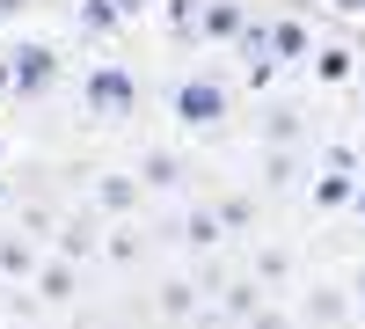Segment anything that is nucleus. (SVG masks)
I'll use <instances>...</instances> for the list:
<instances>
[{"label": "nucleus", "mask_w": 365, "mask_h": 329, "mask_svg": "<svg viewBox=\"0 0 365 329\" xmlns=\"http://www.w3.org/2000/svg\"><path fill=\"white\" fill-rule=\"evenodd\" d=\"M292 139H299V110H285V103H278V110L263 117V146H292Z\"/></svg>", "instance_id": "b1692460"}, {"label": "nucleus", "mask_w": 365, "mask_h": 329, "mask_svg": "<svg viewBox=\"0 0 365 329\" xmlns=\"http://www.w3.org/2000/svg\"><path fill=\"white\" fill-rule=\"evenodd\" d=\"M197 8H205V0H154V15L168 22L175 44H197Z\"/></svg>", "instance_id": "dca6fc26"}, {"label": "nucleus", "mask_w": 365, "mask_h": 329, "mask_svg": "<svg viewBox=\"0 0 365 329\" xmlns=\"http://www.w3.org/2000/svg\"><path fill=\"white\" fill-rule=\"evenodd\" d=\"M96 249H103V227L88 220V213H66L51 227V256H66V263H96Z\"/></svg>", "instance_id": "0eeeda50"}, {"label": "nucleus", "mask_w": 365, "mask_h": 329, "mask_svg": "<svg viewBox=\"0 0 365 329\" xmlns=\"http://www.w3.org/2000/svg\"><path fill=\"white\" fill-rule=\"evenodd\" d=\"M212 213H220V227H227V242H234V234H249V227H256V198H249V191H227L220 205H212Z\"/></svg>", "instance_id": "aec40b11"}, {"label": "nucleus", "mask_w": 365, "mask_h": 329, "mask_svg": "<svg viewBox=\"0 0 365 329\" xmlns=\"http://www.w3.org/2000/svg\"><path fill=\"white\" fill-rule=\"evenodd\" d=\"M227 242V227H220V213H212V205H190V213H182V249H197V256H212Z\"/></svg>", "instance_id": "ddd939ff"}, {"label": "nucleus", "mask_w": 365, "mask_h": 329, "mask_svg": "<svg viewBox=\"0 0 365 329\" xmlns=\"http://www.w3.org/2000/svg\"><path fill=\"white\" fill-rule=\"evenodd\" d=\"M22 293H37L44 308H66V300H81V263H66V256H44V263H37V278H29Z\"/></svg>", "instance_id": "39448f33"}, {"label": "nucleus", "mask_w": 365, "mask_h": 329, "mask_svg": "<svg viewBox=\"0 0 365 329\" xmlns=\"http://www.w3.org/2000/svg\"><path fill=\"white\" fill-rule=\"evenodd\" d=\"M292 322H307V329H344V322H351V293H344V285H307V300H299Z\"/></svg>", "instance_id": "1a4fd4ad"}, {"label": "nucleus", "mask_w": 365, "mask_h": 329, "mask_svg": "<svg viewBox=\"0 0 365 329\" xmlns=\"http://www.w3.org/2000/svg\"><path fill=\"white\" fill-rule=\"evenodd\" d=\"M263 293H278V285H292V249H278V242H270V249H256V271H249Z\"/></svg>", "instance_id": "a211bd4d"}, {"label": "nucleus", "mask_w": 365, "mask_h": 329, "mask_svg": "<svg viewBox=\"0 0 365 329\" xmlns=\"http://www.w3.org/2000/svg\"><path fill=\"white\" fill-rule=\"evenodd\" d=\"M358 103H365V66H358Z\"/></svg>", "instance_id": "2f4dec72"}, {"label": "nucleus", "mask_w": 365, "mask_h": 329, "mask_svg": "<svg viewBox=\"0 0 365 329\" xmlns=\"http://www.w3.org/2000/svg\"><path fill=\"white\" fill-rule=\"evenodd\" d=\"M117 329H132V322H117Z\"/></svg>", "instance_id": "72a5a7b5"}, {"label": "nucleus", "mask_w": 365, "mask_h": 329, "mask_svg": "<svg viewBox=\"0 0 365 329\" xmlns=\"http://www.w3.org/2000/svg\"><path fill=\"white\" fill-rule=\"evenodd\" d=\"M351 191H358V176L322 168V176H314V213H344V205H351Z\"/></svg>", "instance_id": "6ab92c4d"}, {"label": "nucleus", "mask_w": 365, "mask_h": 329, "mask_svg": "<svg viewBox=\"0 0 365 329\" xmlns=\"http://www.w3.org/2000/svg\"><path fill=\"white\" fill-rule=\"evenodd\" d=\"M256 300H263V285H256V278H234V285H220V308H212V322H241Z\"/></svg>", "instance_id": "f3484780"}, {"label": "nucleus", "mask_w": 365, "mask_h": 329, "mask_svg": "<svg viewBox=\"0 0 365 329\" xmlns=\"http://www.w3.org/2000/svg\"><path fill=\"white\" fill-rule=\"evenodd\" d=\"M73 29H81V37H117L125 15H117L110 0H73Z\"/></svg>", "instance_id": "2eb2a0df"}, {"label": "nucleus", "mask_w": 365, "mask_h": 329, "mask_svg": "<svg viewBox=\"0 0 365 329\" xmlns=\"http://www.w3.org/2000/svg\"><path fill=\"white\" fill-rule=\"evenodd\" d=\"M0 37H8V15H0Z\"/></svg>", "instance_id": "473e14b6"}, {"label": "nucleus", "mask_w": 365, "mask_h": 329, "mask_svg": "<svg viewBox=\"0 0 365 329\" xmlns=\"http://www.w3.org/2000/svg\"><path fill=\"white\" fill-rule=\"evenodd\" d=\"M81 110L96 117V125H132L139 117V74L125 59H96V66L81 74Z\"/></svg>", "instance_id": "f257e3e1"}, {"label": "nucleus", "mask_w": 365, "mask_h": 329, "mask_svg": "<svg viewBox=\"0 0 365 329\" xmlns=\"http://www.w3.org/2000/svg\"><path fill=\"white\" fill-rule=\"evenodd\" d=\"M37 263H44V242H37V234L0 227V285H29V278H37Z\"/></svg>", "instance_id": "20e7f679"}, {"label": "nucleus", "mask_w": 365, "mask_h": 329, "mask_svg": "<svg viewBox=\"0 0 365 329\" xmlns=\"http://www.w3.org/2000/svg\"><path fill=\"white\" fill-rule=\"evenodd\" d=\"M96 256H110V271H132V263L146 256V234H139L132 220H117V227L103 234V249H96Z\"/></svg>", "instance_id": "4468645a"}, {"label": "nucleus", "mask_w": 365, "mask_h": 329, "mask_svg": "<svg viewBox=\"0 0 365 329\" xmlns=\"http://www.w3.org/2000/svg\"><path fill=\"white\" fill-rule=\"evenodd\" d=\"M190 308H197V285H190V278H168V285H161V315H168V322H190Z\"/></svg>", "instance_id": "4be33fe9"}, {"label": "nucleus", "mask_w": 365, "mask_h": 329, "mask_svg": "<svg viewBox=\"0 0 365 329\" xmlns=\"http://www.w3.org/2000/svg\"><path fill=\"white\" fill-rule=\"evenodd\" d=\"M344 293H351V308H365V263H358V278H351Z\"/></svg>", "instance_id": "bb28decb"}, {"label": "nucleus", "mask_w": 365, "mask_h": 329, "mask_svg": "<svg viewBox=\"0 0 365 329\" xmlns=\"http://www.w3.org/2000/svg\"><path fill=\"white\" fill-rule=\"evenodd\" d=\"M336 8H351V15H365V0H336Z\"/></svg>", "instance_id": "7c9ffc66"}, {"label": "nucleus", "mask_w": 365, "mask_h": 329, "mask_svg": "<svg viewBox=\"0 0 365 329\" xmlns=\"http://www.w3.org/2000/svg\"><path fill=\"white\" fill-rule=\"evenodd\" d=\"M227 110H234V88L220 74H182L168 88V117L182 132H212V125H227Z\"/></svg>", "instance_id": "7ed1b4c3"}, {"label": "nucleus", "mask_w": 365, "mask_h": 329, "mask_svg": "<svg viewBox=\"0 0 365 329\" xmlns=\"http://www.w3.org/2000/svg\"><path fill=\"white\" fill-rule=\"evenodd\" d=\"M8 329H15V322H8Z\"/></svg>", "instance_id": "f704fd0d"}, {"label": "nucleus", "mask_w": 365, "mask_h": 329, "mask_svg": "<svg viewBox=\"0 0 365 329\" xmlns=\"http://www.w3.org/2000/svg\"><path fill=\"white\" fill-rule=\"evenodd\" d=\"M241 329H299V322H292V308H278V300H256L249 315H241Z\"/></svg>", "instance_id": "393cba45"}, {"label": "nucleus", "mask_w": 365, "mask_h": 329, "mask_svg": "<svg viewBox=\"0 0 365 329\" xmlns=\"http://www.w3.org/2000/svg\"><path fill=\"white\" fill-rule=\"evenodd\" d=\"M307 66H314L322 88H344V81H358V51L351 44H322V51H307Z\"/></svg>", "instance_id": "f8f14e48"}, {"label": "nucleus", "mask_w": 365, "mask_h": 329, "mask_svg": "<svg viewBox=\"0 0 365 329\" xmlns=\"http://www.w3.org/2000/svg\"><path fill=\"white\" fill-rule=\"evenodd\" d=\"M314 161H322V168H336V176H365V161H358V146H351V139L314 146Z\"/></svg>", "instance_id": "5701e85b"}, {"label": "nucleus", "mask_w": 365, "mask_h": 329, "mask_svg": "<svg viewBox=\"0 0 365 329\" xmlns=\"http://www.w3.org/2000/svg\"><path fill=\"white\" fill-rule=\"evenodd\" d=\"M0 205H8V161H0Z\"/></svg>", "instance_id": "c756f323"}, {"label": "nucleus", "mask_w": 365, "mask_h": 329, "mask_svg": "<svg viewBox=\"0 0 365 329\" xmlns=\"http://www.w3.org/2000/svg\"><path fill=\"white\" fill-rule=\"evenodd\" d=\"M0 88H8L15 103H44L58 88V51L37 44V37H8L0 44Z\"/></svg>", "instance_id": "f03ea898"}, {"label": "nucleus", "mask_w": 365, "mask_h": 329, "mask_svg": "<svg viewBox=\"0 0 365 329\" xmlns=\"http://www.w3.org/2000/svg\"><path fill=\"white\" fill-rule=\"evenodd\" d=\"M249 29V0H205L197 8V44H234Z\"/></svg>", "instance_id": "6e6552de"}, {"label": "nucleus", "mask_w": 365, "mask_h": 329, "mask_svg": "<svg viewBox=\"0 0 365 329\" xmlns=\"http://www.w3.org/2000/svg\"><path fill=\"white\" fill-rule=\"evenodd\" d=\"M22 8H29V0H0V15H8V22H15V15H22Z\"/></svg>", "instance_id": "c85d7f7f"}, {"label": "nucleus", "mask_w": 365, "mask_h": 329, "mask_svg": "<svg viewBox=\"0 0 365 329\" xmlns=\"http://www.w3.org/2000/svg\"><path fill=\"white\" fill-rule=\"evenodd\" d=\"M263 37H270V59H278V66H299V59L314 51V37H307V22H292V15H278V22H263Z\"/></svg>", "instance_id": "9b49d317"}, {"label": "nucleus", "mask_w": 365, "mask_h": 329, "mask_svg": "<svg viewBox=\"0 0 365 329\" xmlns=\"http://www.w3.org/2000/svg\"><path fill=\"white\" fill-rule=\"evenodd\" d=\"M351 213H358V227H365V176H358V191H351Z\"/></svg>", "instance_id": "cd10ccee"}, {"label": "nucleus", "mask_w": 365, "mask_h": 329, "mask_svg": "<svg viewBox=\"0 0 365 329\" xmlns=\"http://www.w3.org/2000/svg\"><path fill=\"white\" fill-rule=\"evenodd\" d=\"M110 8L125 15V22H139V15H154V0H110Z\"/></svg>", "instance_id": "a878e982"}, {"label": "nucleus", "mask_w": 365, "mask_h": 329, "mask_svg": "<svg viewBox=\"0 0 365 329\" xmlns=\"http://www.w3.org/2000/svg\"><path fill=\"white\" fill-rule=\"evenodd\" d=\"M263 183H270V191L299 183V154H292V146H263Z\"/></svg>", "instance_id": "412c9836"}, {"label": "nucleus", "mask_w": 365, "mask_h": 329, "mask_svg": "<svg viewBox=\"0 0 365 329\" xmlns=\"http://www.w3.org/2000/svg\"><path fill=\"white\" fill-rule=\"evenodd\" d=\"M96 213H110V220H132L139 213V176L132 168H96Z\"/></svg>", "instance_id": "423d86ee"}, {"label": "nucleus", "mask_w": 365, "mask_h": 329, "mask_svg": "<svg viewBox=\"0 0 365 329\" xmlns=\"http://www.w3.org/2000/svg\"><path fill=\"white\" fill-rule=\"evenodd\" d=\"M139 191H182V176H190V168H182V154H175V146H139Z\"/></svg>", "instance_id": "9d476101"}]
</instances>
